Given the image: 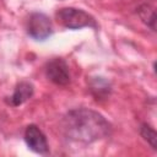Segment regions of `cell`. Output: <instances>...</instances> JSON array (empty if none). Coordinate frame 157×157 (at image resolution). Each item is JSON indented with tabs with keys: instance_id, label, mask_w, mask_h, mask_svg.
Listing matches in <instances>:
<instances>
[{
	"instance_id": "obj_1",
	"label": "cell",
	"mask_w": 157,
	"mask_h": 157,
	"mask_svg": "<svg viewBox=\"0 0 157 157\" xmlns=\"http://www.w3.org/2000/svg\"><path fill=\"white\" fill-rule=\"evenodd\" d=\"M64 132L67 139L91 144L110 134V124L98 112L88 108L72 109L66 113L63 120Z\"/></svg>"
},
{
	"instance_id": "obj_2",
	"label": "cell",
	"mask_w": 157,
	"mask_h": 157,
	"mask_svg": "<svg viewBox=\"0 0 157 157\" xmlns=\"http://www.w3.org/2000/svg\"><path fill=\"white\" fill-rule=\"evenodd\" d=\"M58 21L66 28L70 29H80L83 27H97L96 20L88 12L75 9V7H64L60 9L56 13Z\"/></svg>"
},
{
	"instance_id": "obj_3",
	"label": "cell",
	"mask_w": 157,
	"mask_h": 157,
	"mask_svg": "<svg viewBox=\"0 0 157 157\" xmlns=\"http://www.w3.org/2000/svg\"><path fill=\"white\" fill-rule=\"evenodd\" d=\"M28 34L37 39V40H44L52 34V22L50 18L42 13V12H34L29 16L28 25H27Z\"/></svg>"
},
{
	"instance_id": "obj_4",
	"label": "cell",
	"mask_w": 157,
	"mask_h": 157,
	"mask_svg": "<svg viewBox=\"0 0 157 157\" xmlns=\"http://www.w3.org/2000/svg\"><path fill=\"white\" fill-rule=\"evenodd\" d=\"M25 141L29 150L36 153L44 155L49 151V145L44 132L34 124H31L25 130Z\"/></svg>"
},
{
	"instance_id": "obj_5",
	"label": "cell",
	"mask_w": 157,
	"mask_h": 157,
	"mask_svg": "<svg viewBox=\"0 0 157 157\" xmlns=\"http://www.w3.org/2000/svg\"><path fill=\"white\" fill-rule=\"evenodd\" d=\"M45 75L53 83L59 86H65L70 82L69 66L60 58H55L47 64Z\"/></svg>"
},
{
	"instance_id": "obj_6",
	"label": "cell",
	"mask_w": 157,
	"mask_h": 157,
	"mask_svg": "<svg viewBox=\"0 0 157 157\" xmlns=\"http://www.w3.org/2000/svg\"><path fill=\"white\" fill-rule=\"evenodd\" d=\"M32 94H33V85L27 81H22L16 86L13 94L11 96V103L15 107L21 105L26 101H28L32 97Z\"/></svg>"
},
{
	"instance_id": "obj_7",
	"label": "cell",
	"mask_w": 157,
	"mask_h": 157,
	"mask_svg": "<svg viewBox=\"0 0 157 157\" xmlns=\"http://www.w3.org/2000/svg\"><path fill=\"white\" fill-rule=\"evenodd\" d=\"M91 91L94 97H97V99H101L109 96L110 86L105 80H103V77H96L91 82Z\"/></svg>"
},
{
	"instance_id": "obj_8",
	"label": "cell",
	"mask_w": 157,
	"mask_h": 157,
	"mask_svg": "<svg viewBox=\"0 0 157 157\" xmlns=\"http://www.w3.org/2000/svg\"><path fill=\"white\" fill-rule=\"evenodd\" d=\"M137 13L140 16V18L142 20L144 23H146L147 26L151 27V29L155 31V22H156V16H155V10L152 6H150L148 4H144L137 9Z\"/></svg>"
},
{
	"instance_id": "obj_9",
	"label": "cell",
	"mask_w": 157,
	"mask_h": 157,
	"mask_svg": "<svg viewBox=\"0 0 157 157\" xmlns=\"http://www.w3.org/2000/svg\"><path fill=\"white\" fill-rule=\"evenodd\" d=\"M140 134L151 145V147L153 150L157 148V134L152 126H150L148 124H142L140 126Z\"/></svg>"
}]
</instances>
